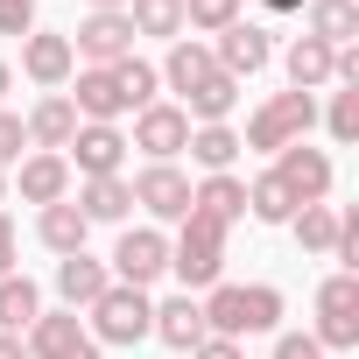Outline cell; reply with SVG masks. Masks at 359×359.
Segmentation results:
<instances>
[{"mask_svg": "<svg viewBox=\"0 0 359 359\" xmlns=\"http://www.w3.org/2000/svg\"><path fill=\"white\" fill-rule=\"evenodd\" d=\"M198 310H205V331L212 338H261V331L282 324L289 303H282L275 282H212L198 296Z\"/></svg>", "mask_w": 359, "mask_h": 359, "instance_id": "cell-1", "label": "cell"}, {"mask_svg": "<svg viewBox=\"0 0 359 359\" xmlns=\"http://www.w3.org/2000/svg\"><path fill=\"white\" fill-rule=\"evenodd\" d=\"M226 240H233V226H226V219H212V212H198V205L176 219L169 275L184 282V296H198V289H212V282L226 275Z\"/></svg>", "mask_w": 359, "mask_h": 359, "instance_id": "cell-2", "label": "cell"}, {"mask_svg": "<svg viewBox=\"0 0 359 359\" xmlns=\"http://www.w3.org/2000/svg\"><path fill=\"white\" fill-rule=\"evenodd\" d=\"M310 127H317V92H268V99L247 113L240 148H254V155H282V148H296Z\"/></svg>", "mask_w": 359, "mask_h": 359, "instance_id": "cell-3", "label": "cell"}, {"mask_svg": "<svg viewBox=\"0 0 359 359\" xmlns=\"http://www.w3.org/2000/svg\"><path fill=\"white\" fill-rule=\"evenodd\" d=\"M85 331H92L99 345H141V338L155 331V303H148V289L113 282V289L85 310Z\"/></svg>", "mask_w": 359, "mask_h": 359, "instance_id": "cell-4", "label": "cell"}, {"mask_svg": "<svg viewBox=\"0 0 359 359\" xmlns=\"http://www.w3.org/2000/svg\"><path fill=\"white\" fill-rule=\"evenodd\" d=\"M310 338H317L324 352H352V345H359V275H345V268H338V275H324Z\"/></svg>", "mask_w": 359, "mask_h": 359, "instance_id": "cell-5", "label": "cell"}, {"mask_svg": "<svg viewBox=\"0 0 359 359\" xmlns=\"http://www.w3.org/2000/svg\"><path fill=\"white\" fill-rule=\"evenodd\" d=\"M22 345H29V359H106V345L85 331L78 310H43V317L22 331Z\"/></svg>", "mask_w": 359, "mask_h": 359, "instance_id": "cell-6", "label": "cell"}, {"mask_svg": "<svg viewBox=\"0 0 359 359\" xmlns=\"http://www.w3.org/2000/svg\"><path fill=\"white\" fill-rule=\"evenodd\" d=\"M106 268H113V282H127V289L162 282V275H169V233H162V226H127Z\"/></svg>", "mask_w": 359, "mask_h": 359, "instance_id": "cell-7", "label": "cell"}, {"mask_svg": "<svg viewBox=\"0 0 359 359\" xmlns=\"http://www.w3.org/2000/svg\"><path fill=\"white\" fill-rule=\"evenodd\" d=\"M275 184H282L296 205H324V198H331V184H338V169H331V155H324V148L296 141V148H282V155H275Z\"/></svg>", "mask_w": 359, "mask_h": 359, "instance_id": "cell-8", "label": "cell"}, {"mask_svg": "<svg viewBox=\"0 0 359 359\" xmlns=\"http://www.w3.org/2000/svg\"><path fill=\"white\" fill-rule=\"evenodd\" d=\"M127 191H134V205H141L155 226H176V219L191 212V176L176 169V162H148V169L134 176V184H127Z\"/></svg>", "mask_w": 359, "mask_h": 359, "instance_id": "cell-9", "label": "cell"}, {"mask_svg": "<svg viewBox=\"0 0 359 359\" xmlns=\"http://www.w3.org/2000/svg\"><path fill=\"white\" fill-rule=\"evenodd\" d=\"M71 57H85L92 71L127 64V57H134V22H127V15H85V22L71 29Z\"/></svg>", "mask_w": 359, "mask_h": 359, "instance_id": "cell-10", "label": "cell"}, {"mask_svg": "<svg viewBox=\"0 0 359 359\" xmlns=\"http://www.w3.org/2000/svg\"><path fill=\"white\" fill-rule=\"evenodd\" d=\"M184 141H191L184 106H176V99H155V106L134 113V141H127V148H141L148 162H176V155H184Z\"/></svg>", "mask_w": 359, "mask_h": 359, "instance_id": "cell-11", "label": "cell"}, {"mask_svg": "<svg viewBox=\"0 0 359 359\" xmlns=\"http://www.w3.org/2000/svg\"><path fill=\"white\" fill-rule=\"evenodd\" d=\"M268 57H275V36H268L261 22H247V15L212 36V64H219L226 78H254V71H268Z\"/></svg>", "mask_w": 359, "mask_h": 359, "instance_id": "cell-12", "label": "cell"}, {"mask_svg": "<svg viewBox=\"0 0 359 359\" xmlns=\"http://www.w3.org/2000/svg\"><path fill=\"white\" fill-rule=\"evenodd\" d=\"M22 71H29V85L64 92V85H71V71H78L71 36H57V29H29V36H22Z\"/></svg>", "mask_w": 359, "mask_h": 359, "instance_id": "cell-13", "label": "cell"}, {"mask_svg": "<svg viewBox=\"0 0 359 359\" xmlns=\"http://www.w3.org/2000/svg\"><path fill=\"white\" fill-rule=\"evenodd\" d=\"M64 162H71L78 176H120V162H127V134L106 127V120H85V127L71 134Z\"/></svg>", "mask_w": 359, "mask_h": 359, "instance_id": "cell-14", "label": "cell"}, {"mask_svg": "<svg viewBox=\"0 0 359 359\" xmlns=\"http://www.w3.org/2000/svg\"><path fill=\"white\" fill-rule=\"evenodd\" d=\"M22 127H29V148H36V155H64L85 120H78V106H71L64 92H43V99L22 113Z\"/></svg>", "mask_w": 359, "mask_h": 359, "instance_id": "cell-15", "label": "cell"}, {"mask_svg": "<svg viewBox=\"0 0 359 359\" xmlns=\"http://www.w3.org/2000/svg\"><path fill=\"white\" fill-rule=\"evenodd\" d=\"M106 289H113V268H106V261H92V254H64V261H57V296H64V310H92Z\"/></svg>", "mask_w": 359, "mask_h": 359, "instance_id": "cell-16", "label": "cell"}, {"mask_svg": "<svg viewBox=\"0 0 359 359\" xmlns=\"http://www.w3.org/2000/svg\"><path fill=\"white\" fill-rule=\"evenodd\" d=\"M212 71H219V64H212V43H198V36H176L155 78H162V85H169L176 99H191V92H198V85H205Z\"/></svg>", "mask_w": 359, "mask_h": 359, "instance_id": "cell-17", "label": "cell"}, {"mask_svg": "<svg viewBox=\"0 0 359 359\" xmlns=\"http://www.w3.org/2000/svg\"><path fill=\"white\" fill-rule=\"evenodd\" d=\"M15 184H22V198L43 212V205H64L71 198V162L64 155H22L15 162Z\"/></svg>", "mask_w": 359, "mask_h": 359, "instance_id": "cell-18", "label": "cell"}, {"mask_svg": "<svg viewBox=\"0 0 359 359\" xmlns=\"http://www.w3.org/2000/svg\"><path fill=\"white\" fill-rule=\"evenodd\" d=\"M148 338H162L169 352H198V345L212 338L198 296H169V303H155V331H148Z\"/></svg>", "mask_w": 359, "mask_h": 359, "instance_id": "cell-19", "label": "cell"}, {"mask_svg": "<svg viewBox=\"0 0 359 359\" xmlns=\"http://www.w3.org/2000/svg\"><path fill=\"white\" fill-rule=\"evenodd\" d=\"M64 99L78 106V120H106V127L127 113V99H120L113 71H92V64H85V71H71V92H64Z\"/></svg>", "mask_w": 359, "mask_h": 359, "instance_id": "cell-20", "label": "cell"}, {"mask_svg": "<svg viewBox=\"0 0 359 359\" xmlns=\"http://www.w3.org/2000/svg\"><path fill=\"white\" fill-rule=\"evenodd\" d=\"M71 205L85 212V226H120L134 212V191H127V176H85Z\"/></svg>", "mask_w": 359, "mask_h": 359, "instance_id": "cell-21", "label": "cell"}, {"mask_svg": "<svg viewBox=\"0 0 359 359\" xmlns=\"http://www.w3.org/2000/svg\"><path fill=\"white\" fill-rule=\"evenodd\" d=\"M85 233H92V226H85V212H78L71 198H64V205H43V212H36V240H43V247H50L57 261H64V254H85Z\"/></svg>", "mask_w": 359, "mask_h": 359, "instance_id": "cell-22", "label": "cell"}, {"mask_svg": "<svg viewBox=\"0 0 359 359\" xmlns=\"http://www.w3.org/2000/svg\"><path fill=\"white\" fill-rule=\"evenodd\" d=\"M303 36L345 50V43L359 36V0H310V8H303Z\"/></svg>", "mask_w": 359, "mask_h": 359, "instance_id": "cell-23", "label": "cell"}, {"mask_svg": "<svg viewBox=\"0 0 359 359\" xmlns=\"http://www.w3.org/2000/svg\"><path fill=\"white\" fill-rule=\"evenodd\" d=\"M176 106H184V120H191V127H219V120H226V113L240 106V78L212 71V78H205V85H198L191 99H176Z\"/></svg>", "mask_w": 359, "mask_h": 359, "instance_id": "cell-24", "label": "cell"}, {"mask_svg": "<svg viewBox=\"0 0 359 359\" xmlns=\"http://www.w3.org/2000/svg\"><path fill=\"white\" fill-rule=\"evenodd\" d=\"M282 64H289V92H324V85H338V78H331V43H317V36H296Z\"/></svg>", "mask_w": 359, "mask_h": 359, "instance_id": "cell-25", "label": "cell"}, {"mask_svg": "<svg viewBox=\"0 0 359 359\" xmlns=\"http://www.w3.org/2000/svg\"><path fill=\"white\" fill-rule=\"evenodd\" d=\"M191 205L212 212V219H226V226H240L247 219V184L233 169H219V176H205V184H191Z\"/></svg>", "mask_w": 359, "mask_h": 359, "instance_id": "cell-26", "label": "cell"}, {"mask_svg": "<svg viewBox=\"0 0 359 359\" xmlns=\"http://www.w3.org/2000/svg\"><path fill=\"white\" fill-rule=\"evenodd\" d=\"M43 317V289L29 275H0V331H29Z\"/></svg>", "mask_w": 359, "mask_h": 359, "instance_id": "cell-27", "label": "cell"}, {"mask_svg": "<svg viewBox=\"0 0 359 359\" xmlns=\"http://www.w3.org/2000/svg\"><path fill=\"white\" fill-rule=\"evenodd\" d=\"M296 212H303V205H296V198L275 184V169H261L254 184H247V219H261V226H289Z\"/></svg>", "mask_w": 359, "mask_h": 359, "instance_id": "cell-28", "label": "cell"}, {"mask_svg": "<svg viewBox=\"0 0 359 359\" xmlns=\"http://www.w3.org/2000/svg\"><path fill=\"white\" fill-rule=\"evenodd\" d=\"M184 148H191V162H198L205 176H219V169H233V155H240V134L219 120V127H191V141H184Z\"/></svg>", "mask_w": 359, "mask_h": 359, "instance_id": "cell-29", "label": "cell"}, {"mask_svg": "<svg viewBox=\"0 0 359 359\" xmlns=\"http://www.w3.org/2000/svg\"><path fill=\"white\" fill-rule=\"evenodd\" d=\"M289 233H296L303 254H324V261H331V247H338V205H303V212L289 219Z\"/></svg>", "mask_w": 359, "mask_h": 359, "instance_id": "cell-30", "label": "cell"}, {"mask_svg": "<svg viewBox=\"0 0 359 359\" xmlns=\"http://www.w3.org/2000/svg\"><path fill=\"white\" fill-rule=\"evenodd\" d=\"M127 22H134V36L176 43V36H184V0H127Z\"/></svg>", "mask_w": 359, "mask_h": 359, "instance_id": "cell-31", "label": "cell"}, {"mask_svg": "<svg viewBox=\"0 0 359 359\" xmlns=\"http://www.w3.org/2000/svg\"><path fill=\"white\" fill-rule=\"evenodd\" d=\"M113 85H120L127 113H141V106H155V99H162V78H155V64H141V57L113 64Z\"/></svg>", "mask_w": 359, "mask_h": 359, "instance_id": "cell-32", "label": "cell"}, {"mask_svg": "<svg viewBox=\"0 0 359 359\" xmlns=\"http://www.w3.org/2000/svg\"><path fill=\"white\" fill-rule=\"evenodd\" d=\"M233 22H240V0H184V29H198V36H219Z\"/></svg>", "mask_w": 359, "mask_h": 359, "instance_id": "cell-33", "label": "cell"}, {"mask_svg": "<svg viewBox=\"0 0 359 359\" xmlns=\"http://www.w3.org/2000/svg\"><path fill=\"white\" fill-rule=\"evenodd\" d=\"M324 127H331V141H359V85H338V92H331Z\"/></svg>", "mask_w": 359, "mask_h": 359, "instance_id": "cell-34", "label": "cell"}, {"mask_svg": "<svg viewBox=\"0 0 359 359\" xmlns=\"http://www.w3.org/2000/svg\"><path fill=\"white\" fill-rule=\"evenodd\" d=\"M22 148H29L22 113H8V106H0V169H15V162H22Z\"/></svg>", "mask_w": 359, "mask_h": 359, "instance_id": "cell-35", "label": "cell"}, {"mask_svg": "<svg viewBox=\"0 0 359 359\" xmlns=\"http://www.w3.org/2000/svg\"><path fill=\"white\" fill-rule=\"evenodd\" d=\"M36 29V0H0V36H29Z\"/></svg>", "mask_w": 359, "mask_h": 359, "instance_id": "cell-36", "label": "cell"}, {"mask_svg": "<svg viewBox=\"0 0 359 359\" xmlns=\"http://www.w3.org/2000/svg\"><path fill=\"white\" fill-rule=\"evenodd\" d=\"M275 359H324V345H317L310 331H282V338H275Z\"/></svg>", "mask_w": 359, "mask_h": 359, "instance_id": "cell-37", "label": "cell"}, {"mask_svg": "<svg viewBox=\"0 0 359 359\" xmlns=\"http://www.w3.org/2000/svg\"><path fill=\"white\" fill-rule=\"evenodd\" d=\"M15 254H22V240H15V219L0 212V275H15Z\"/></svg>", "mask_w": 359, "mask_h": 359, "instance_id": "cell-38", "label": "cell"}, {"mask_svg": "<svg viewBox=\"0 0 359 359\" xmlns=\"http://www.w3.org/2000/svg\"><path fill=\"white\" fill-rule=\"evenodd\" d=\"M191 359H247V352H240V338H205Z\"/></svg>", "mask_w": 359, "mask_h": 359, "instance_id": "cell-39", "label": "cell"}, {"mask_svg": "<svg viewBox=\"0 0 359 359\" xmlns=\"http://www.w3.org/2000/svg\"><path fill=\"white\" fill-rule=\"evenodd\" d=\"M0 359H29V345H22V331H0Z\"/></svg>", "mask_w": 359, "mask_h": 359, "instance_id": "cell-40", "label": "cell"}, {"mask_svg": "<svg viewBox=\"0 0 359 359\" xmlns=\"http://www.w3.org/2000/svg\"><path fill=\"white\" fill-rule=\"evenodd\" d=\"M261 8H268V15H303L310 0H261Z\"/></svg>", "mask_w": 359, "mask_h": 359, "instance_id": "cell-41", "label": "cell"}, {"mask_svg": "<svg viewBox=\"0 0 359 359\" xmlns=\"http://www.w3.org/2000/svg\"><path fill=\"white\" fill-rule=\"evenodd\" d=\"M92 15H127V0H85Z\"/></svg>", "mask_w": 359, "mask_h": 359, "instance_id": "cell-42", "label": "cell"}, {"mask_svg": "<svg viewBox=\"0 0 359 359\" xmlns=\"http://www.w3.org/2000/svg\"><path fill=\"white\" fill-rule=\"evenodd\" d=\"M8 85H15V64H8V57H0V99H8Z\"/></svg>", "mask_w": 359, "mask_h": 359, "instance_id": "cell-43", "label": "cell"}, {"mask_svg": "<svg viewBox=\"0 0 359 359\" xmlns=\"http://www.w3.org/2000/svg\"><path fill=\"white\" fill-rule=\"evenodd\" d=\"M0 205H8V169H0Z\"/></svg>", "mask_w": 359, "mask_h": 359, "instance_id": "cell-44", "label": "cell"}]
</instances>
